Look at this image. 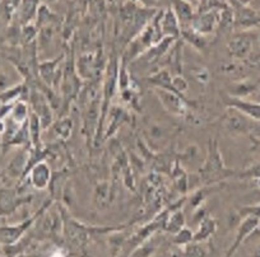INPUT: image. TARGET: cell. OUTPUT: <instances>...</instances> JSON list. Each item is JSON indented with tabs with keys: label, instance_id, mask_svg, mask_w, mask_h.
Segmentation results:
<instances>
[{
	"label": "cell",
	"instance_id": "1",
	"mask_svg": "<svg viewBox=\"0 0 260 257\" xmlns=\"http://www.w3.org/2000/svg\"><path fill=\"white\" fill-rule=\"evenodd\" d=\"M234 172L229 171L227 168H224L223 161H222V156L219 153L218 149V143L217 140L209 141V149H208V158H207L206 164L202 168L201 171V177L203 176V178L206 181L209 182H216L219 179H224L229 176H232Z\"/></svg>",
	"mask_w": 260,
	"mask_h": 257
},
{
	"label": "cell",
	"instance_id": "2",
	"mask_svg": "<svg viewBox=\"0 0 260 257\" xmlns=\"http://www.w3.org/2000/svg\"><path fill=\"white\" fill-rule=\"evenodd\" d=\"M50 205H51V201L47 200L46 203L39 209V211H37L36 214L29 216L26 221L21 222L19 224H13V226L0 227V246H11V244H14L18 241H21V239L26 236L27 231L36 223L37 218H39L47 208H50Z\"/></svg>",
	"mask_w": 260,
	"mask_h": 257
},
{
	"label": "cell",
	"instance_id": "3",
	"mask_svg": "<svg viewBox=\"0 0 260 257\" xmlns=\"http://www.w3.org/2000/svg\"><path fill=\"white\" fill-rule=\"evenodd\" d=\"M222 125H223L224 130L229 131L232 135H242V134H247L250 131V124L247 117L244 116L241 112L230 108V107L222 117Z\"/></svg>",
	"mask_w": 260,
	"mask_h": 257
},
{
	"label": "cell",
	"instance_id": "4",
	"mask_svg": "<svg viewBox=\"0 0 260 257\" xmlns=\"http://www.w3.org/2000/svg\"><path fill=\"white\" fill-rule=\"evenodd\" d=\"M157 96L159 97V101L162 102L165 108L174 116H185L187 112L186 103H185L184 97L175 92L166 91V89L156 88Z\"/></svg>",
	"mask_w": 260,
	"mask_h": 257
},
{
	"label": "cell",
	"instance_id": "5",
	"mask_svg": "<svg viewBox=\"0 0 260 257\" xmlns=\"http://www.w3.org/2000/svg\"><path fill=\"white\" fill-rule=\"evenodd\" d=\"M29 101H31L32 108H34V114H36L41 121L42 129L49 127L52 124V111L49 103V98H46L40 91H34L29 96Z\"/></svg>",
	"mask_w": 260,
	"mask_h": 257
},
{
	"label": "cell",
	"instance_id": "6",
	"mask_svg": "<svg viewBox=\"0 0 260 257\" xmlns=\"http://www.w3.org/2000/svg\"><path fill=\"white\" fill-rule=\"evenodd\" d=\"M52 174L51 168L45 161L37 162L28 171V179L36 190H45L50 186Z\"/></svg>",
	"mask_w": 260,
	"mask_h": 257
},
{
	"label": "cell",
	"instance_id": "7",
	"mask_svg": "<svg viewBox=\"0 0 260 257\" xmlns=\"http://www.w3.org/2000/svg\"><path fill=\"white\" fill-rule=\"evenodd\" d=\"M260 224V219L256 218L254 215H249L237 228V233H236V238H235V242L232 243V246L230 247L229 251H227L226 256L224 257H232L235 253H236L237 249L240 248L241 243H244L245 239L250 236L251 233H254L256 231V228L259 227Z\"/></svg>",
	"mask_w": 260,
	"mask_h": 257
},
{
	"label": "cell",
	"instance_id": "8",
	"mask_svg": "<svg viewBox=\"0 0 260 257\" xmlns=\"http://www.w3.org/2000/svg\"><path fill=\"white\" fill-rule=\"evenodd\" d=\"M27 201H31L29 198H19L14 190L0 189V216L14 213L16 209L26 204Z\"/></svg>",
	"mask_w": 260,
	"mask_h": 257
},
{
	"label": "cell",
	"instance_id": "9",
	"mask_svg": "<svg viewBox=\"0 0 260 257\" xmlns=\"http://www.w3.org/2000/svg\"><path fill=\"white\" fill-rule=\"evenodd\" d=\"M226 104L230 108L241 112L247 119L260 121V102H251L244 98H235V97L229 96Z\"/></svg>",
	"mask_w": 260,
	"mask_h": 257
},
{
	"label": "cell",
	"instance_id": "10",
	"mask_svg": "<svg viewBox=\"0 0 260 257\" xmlns=\"http://www.w3.org/2000/svg\"><path fill=\"white\" fill-rule=\"evenodd\" d=\"M179 26V19H177L176 14L171 9H167L161 16V19H159V31H161L164 36L169 37V39H177L180 33H181V29H180Z\"/></svg>",
	"mask_w": 260,
	"mask_h": 257
},
{
	"label": "cell",
	"instance_id": "11",
	"mask_svg": "<svg viewBox=\"0 0 260 257\" xmlns=\"http://www.w3.org/2000/svg\"><path fill=\"white\" fill-rule=\"evenodd\" d=\"M217 23V17L214 12H204V13L199 14V16L194 17L190 23V28L194 29L195 32H198L202 36L211 33L214 29V26Z\"/></svg>",
	"mask_w": 260,
	"mask_h": 257
},
{
	"label": "cell",
	"instance_id": "12",
	"mask_svg": "<svg viewBox=\"0 0 260 257\" xmlns=\"http://www.w3.org/2000/svg\"><path fill=\"white\" fill-rule=\"evenodd\" d=\"M29 154L27 151H21L13 157L9 164L7 166V173L12 178H18V177L26 176L27 166H28Z\"/></svg>",
	"mask_w": 260,
	"mask_h": 257
},
{
	"label": "cell",
	"instance_id": "13",
	"mask_svg": "<svg viewBox=\"0 0 260 257\" xmlns=\"http://www.w3.org/2000/svg\"><path fill=\"white\" fill-rule=\"evenodd\" d=\"M251 39L249 36H245V34L236 36L229 44L230 54L235 57H239V59H245L251 51Z\"/></svg>",
	"mask_w": 260,
	"mask_h": 257
},
{
	"label": "cell",
	"instance_id": "14",
	"mask_svg": "<svg viewBox=\"0 0 260 257\" xmlns=\"http://www.w3.org/2000/svg\"><path fill=\"white\" fill-rule=\"evenodd\" d=\"M39 3L40 0H22L18 12H17L19 17V23L22 26L31 23V21L39 12Z\"/></svg>",
	"mask_w": 260,
	"mask_h": 257
},
{
	"label": "cell",
	"instance_id": "15",
	"mask_svg": "<svg viewBox=\"0 0 260 257\" xmlns=\"http://www.w3.org/2000/svg\"><path fill=\"white\" fill-rule=\"evenodd\" d=\"M174 13L176 14L180 23H187L190 26L192 18V8L186 0H174Z\"/></svg>",
	"mask_w": 260,
	"mask_h": 257
},
{
	"label": "cell",
	"instance_id": "16",
	"mask_svg": "<svg viewBox=\"0 0 260 257\" xmlns=\"http://www.w3.org/2000/svg\"><path fill=\"white\" fill-rule=\"evenodd\" d=\"M217 223L214 219L212 218H203L201 222L198 231L194 234V242H203L207 241L212 234L216 232Z\"/></svg>",
	"mask_w": 260,
	"mask_h": 257
},
{
	"label": "cell",
	"instance_id": "17",
	"mask_svg": "<svg viewBox=\"0 0 260 257\" xmlns=\"http://www.w3.org/2000/svg\"><path fill=\"white\" fill-rule=\"evenodd\" d=\"M257 89V83L255 82H239V83L234 84V89L229 93L230 97H235V98H244V97L249 96V94L254 93Z\"/></svg>",
	"mask_w": 260,
	"mask_h": 257
},
{
	"label": "cell",
	"instance_id": "18",
	"mask_svg": "<svg viewBox=\"0 0 260 257\" xmlns=\"http://www.w3.org/2000/svg\"><path fill=\"white\" fill-rule=\"evenodd\" d=\"M159 241L154 239L153 237H149L147 241H144L133 253L130 254V257H152L156 253L157 248H158Z\"/></svg>",
	"mask_w": 260,
	"mask_h": 257
},
{
	"label": "cell",
	"instance_id": "19",
	"mask_svg": "<svg viewBox=\"0 0 260 257\" xmlns=\"http://www.w3.org/2000/svg\"><path fill=\"white\" fill-rule=\"evenodd\" d=\"M28 116H29V111L26 102L17 101L16 103L13 104V107H12L11 116L9 117H11L14 122H17V124L23 125L28 121Z\"/></svg>",
	"mask_w": 260,
	"mask_h": 257
},
{
	"label": "cell",
	"instance_id": "20",
	"mask_svg": "<svg viewBox=\"0 0 260 257\" xmlns=\"http://www.w3.org/2000/svg\"><path fill=\"white\" fill-rule=\"evenodd\" d=\"M153 86H156L157 88L166 89V91L175 92L174 88H172V77L170 76V73L167 70H159L158 73L154 74L151 79H149ZM176 93V92H175Z\"/></svg>",
	"mask_w": 260,
	"mask_h": 257
},
{
	"label": "cell",
	"instance_id": "21",
	"mask_svg": "<svg viewBox=\"0 0 260 257\" xmlns=\"http://www.w3.org/2000/svg\"><path fill=\"white\" fill-rule=\"evenodd\" d=\"M185 226V218L184 214L181 211H175L171 216L166 219V224H165V231L169 233L176 234L177 232L181 231Z\"/></svg>",
	"mask_w": 260,
	"mask_h": 257
},
{
	"label": "cell",
	"instance_id": "22",
	"mask_svg": "<svg viewBox=\"0 0 260 257\" xmlns=\"http://www.w3.org/2000/svg\"><path fill=\"white\" fill-rule=\"evenodd\" d=\"M60 59H61V57H59V59H56V60H49V61H44L39 65L40 77H41V78L44 79L47 84L51 83V82L54 81V74H55V71H56V64H57V61H60Z\"/></svg>",
	"mask_w": 260,
	"mask_h": 257
},
{
	"label": "cell",
	"instance_id": "23",
	"mask_svg": "<svg viewBox=\"0 0 260 257\" xmlns=\"http://www.w3.org/2000/svg\"><path fill=\"white\" fill-rule=\"evenodd\" d=\"M22 0H2L0 3V8L3 12V16L6 17L7 21L11 22L13 19V17L16 16L17 12H18L19 6H21Z\"/></svg>",
	"mask_w": 260,
	"mask_h": 257
},
{
	"label": "cell",
	"instance_id": "24",
	"mask_svg": "<svg viewBox=\"0 0 260 257\" xmlns=\"http://www.w3.org/2000/svg\"><path fill=\"white\" fill-rule=\"evenodd\" d=\"M72 130H73V121L68 117L60 120L55 124V133L59 138L64 139V140H67L71 136Z\"/></svg>",
	"mask_w": 260,
	"mask_h": 257
},
{
	"label": "cell",
	"instance_id": "25",
	"mask_svg": "<svg viewBox=\"0 0 260 257\" xmlns=\"http://www.w3.org/2000/svg\"><path fill=\"white\" fill-rule=\"evenodd\" d=\"M182 253L186 257H208V252L199 242H190L189 244L184 246Z\"/></svg>",
	"mask_w": 260,
	"mask_h": 257
},
{
	"label": "cell",
	"instance_id": "26",
	"mask_svg": "<svg viewBox=\"0 0 260 257\" xmlns=\"http://www.w3.org/2000/svg\"><path fill=\"white\" fill-rule=\"evenodd\" d=\"M194 241V234L191 233V231L187 228H182L181 231L177 232L176 234H175V238H174V242L175 244H177V246H186V244H189L190 242Z\"/></svg>",
	"mask_w": 260,
	"mask_h": 257
},
{
	"label": "cell",
	"instance_id": "27",
	"mask_svg": "<svg viewBox=\"0 0 260 257\" xmlns=\"http://www.w3.org/2000/svg\"><path fill=\"white\" fill-rule=\"evenodd\" d=\"M37 36V28H35V26H32L31 23L24 24L21 29V39L23 40V42L26 45H29L35 40V37Z\"/></svg>",
	"mask_w": 260,
	"mask_h": 257
},
{
	"label": "cell",
	"instance_id": "28",
	"mask_svg": "<svg viewBox=\"0 0 260 257\" xmlns=\"http://www.w3.org/2000/svg\"><path fill=\"white\" fill-rule=\"evenodd\" d=\"M172 88L177 94L182 96V93H185L189 89V83L182 76H176L172 78Z\"/></svg>",
	"mask_w": 260,
	"mask_h": 257
},
{
	"label": "cell",
	"instance_id": "29",
	"mask_svg": "<svg viewBox=\"0 0 260 257\" xmlns=\"http://www.w3.org/2000/svg\"><path fill=\"white\" fill-rule=\"evenodd\" d=\"M192 76L201 83H208L209 82V71L206 68H199L198 70L192 71Z\"/></svg>",
	"mask_w": 260,
	"mask_h": 257
},
{
	"label": "cell",
	"instance_id": "30",
	"mask_svg": "<svg viewBox=\"0 0 260 257\" xmlns=\"http://www.w3.org/2000/svg\"><path fill=\"white\" fill-rule=\"evenodd\" d=\"M250 139H251V151L260 156V139L252 135H250Z\"/></svg>",
	"mask_w": 260,
	"mask_h": 257
},
{
	"label": "cell",
	"instance_id": "31",
	"mask_svg": "<svg viewBox=\"0 0 260 257\" xmlns=\"http://www.w3.org/2000/svg\"><path fill=\"white\" fill-rule=\"evenodd\" d=\"M47 257H67V254H65V252L62 251V249L57 248L55 249V251H52Z\"/></svg>",
	"mask_w": 260,
	"mask_h": 257
},
{
	"label": "cell",
	"instance_id": "32",
	"mask_svg": "<svg viewBox=\"0 0 260 257\" xmlns=\"http://www.w3.org/2000/svg\"><path fill=\"white\" fill-rule=\"evenodd\" d=\"M171 257H186V256H185V254L182 253V251H181V249H176V251H174V252H172Z\"/></svg>",
	"mask_w": 260,
	"mask_h": 257
},
{
	"label": "cell",
	"instance_id": "33",
	"mask_svg": "<svg viewBox=\"0 0 260 257\" xmlns=\"http://www.w3.org/2000/svg\"><path fill=\"white\" fill-rule=\"evenodd\" d=\"M254 257H260V247H257L256 249H255V253H254Z\"/></svg>",
	"mask_w": 260,
	"mask_h": 257
},
{
	"label": "cell",
	"instance_id": "34",
	"mask_svg": "<svg viewBox=\"0 0 260 257\" xmlns=\"http://www.w3.org/2000/svg\"><path fill=\"white\" fill-rule=\"evenodd\" d=\"M17 257H28V254H26V253H21V254H18V256Z\"/></svg>",
	"mask_w": 260,
	"mask_h": 257
},
{
	"label": "cell",
	"instance_id": "35",
	"mask_svg": "<svg viewBox=\"0 0 260 257\" xmlns=\"http://www.w3.org/2000/svg\"><path fill=\"white\" fill-rule=\"evenodd\" d=\"M0 257H8V256H6V254H2V256H0Z\"/></svg>",
	"mask_w": 260,
	"mask_h": 257
}]
</instances>
